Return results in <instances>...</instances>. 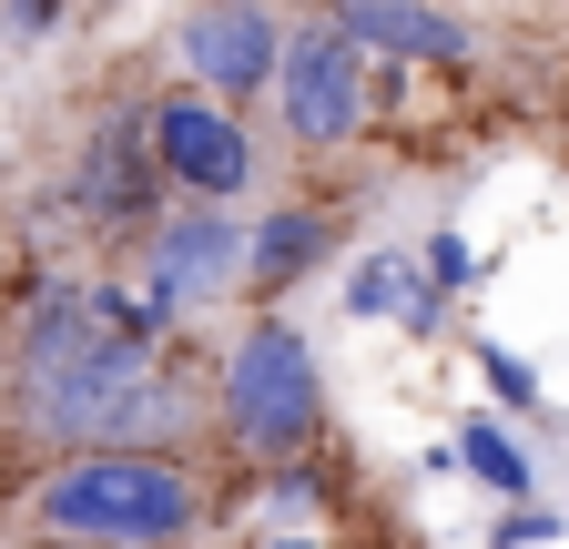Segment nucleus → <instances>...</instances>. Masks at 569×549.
Instances as JSON below:
<instances>
[{
  "label": "nucleus",
  "instance_id": "1",
  "mask_svg": "<svg viewBox=\"0 0 569 549\" xmlns=\"http://www.w3.org/2000/svg\"><path fill=\"white\" fill-rule=\"evenodd\" d=\"M0 407L21 418V438L41 458H71V448H183L193 418H203V387L183 377L173 336H153V316L132 306V286L51 274L11 316Z\"/></svg>",
  "mask_w": 569,
  "mask_h": 549
},
{
  "label": "nucleus",
  "instance_id": "2",
  "mask_svg": "<svg viewBox=\"0 0 569 549\" xmlns=\"http://www.w3.org/2000/svg\"><path fill=\"white\" fill-rule=\"evenodd\" d=\"M203 509L213 499L193 448H71V458H41L21 529L61 549H183Z\"/></svg>",
  "mask_w": 569,
  "mask_h": 549
},
{
  "label": "nucleus",
  "instance_id": "3",
  "mask_svg": "<svg viewBox=\"0 0 569 549\" xmlns=\"http://www.w3.org/2000/svg\"><path fill=\"white\" fill-rule=\"evenodd\" d=\"M213 418H224V438H234L244 458H264V468H284V458L316 448V428H326V377H316V347H306L274 306L244 316V336L224 347Z\"/></svg>",
  "mask_w": 569,
  "mask_h": 549
},
{
  "label": "nucleus",
  "instance_id": "4",
  "mask_svg": "<svg viewBox=\"0 0 569 549\" xmlns=\"http://www.w3.org/2000/svg\"><path fill=\"white\" fill-rule=\"evenodd\" d=\"M244 274V214L234 203H163L142 234V286L132 306L153 316V336H183L203 306H224Z\"/></svg>",
  "mask_w": 569,
  "mask_h": 549
},
{
  "label": "nucleus",
  "instance_id": "5",
  "mask_svg": "<svg viewBox=\"0 0 569 549\" xmlns=\"http://www.w3.org/2000/svg\"><path fill=\"white\" fill-rule=\"evenodd\" d=\"M142 143H153V163H163V193H183V203H244L264 183V143L244 132V112L203 102L193 82L142 102Z\"/></svg>",
  "mask_w": 569,
  "mask_h": 549
},
{
  "label": "nucleus",
  "instance_id": "6",
  "mask_svg": "<svg viewBox=\"0 0 569 549\" xmlns=\"http://www.w3.org/2000/svg\"><path fill=\"white\" fill-rule=\"evenodd\" d=\"M274 112H284V143H296V153H346L356 132H367V51H356L336 21L284 31Z\"/></svg>",
  "mask_w": 569,
  "mask_h": 549
},
{
  "label": "nucleus",
  "instance_id": "7",
  "mask_svg": "<svg viewBox=\"0 0 569 549\" xmlns=\"http://www.w3.org/2000/svg\"><path fill=\"white\" fill-rule=\"evenodd\" d=\"M61 203L102 244H142V234H153V214H163V163H153V143H142V112H102L82 132V153H71V173H61Z\"/></svg>",
  "mask_w": 569,
  "mask_h": 549
},
{
  "label": "nucleus",
  "instance_id": "8",
  "mask_svg": "<svg viewBox=\"0 0 569 549\" xmlns=\"http://www.w3.org/2000/svg\"><path fill=\"white\" fill-rule=\"evenodd\" d=\"M173 61H183V82L203 102L244 112L254 92H274V61H284L274 0H193V11L173 21Z\"/></svg>",
  "mask_w": 569,
  "mask_h": 549
},
{
  "label": "nucleus",
  "instance_id": "9",
  "mask_svg": "<svg viewBox=\"0 0 569 549\" xmlns=\"http://www.w3.org/2000/svg\"><path fill=\"white\" fill-rule=\"evenodd\" d=\"M326 21L367 51V61H397V72H458L478 61V31L438 0H326Z\"/></svg>",
  "mask_w": 569,
  "mask_h": 549
},
{
  "label": "nucleus",
  "instance_id": "10",
  "mask_svg": "<svg viewBox=\"0 0 569 549\" xmlns=\"http://www.w3.org/2000/svg\"><path fill=\"white\" fill-rule=\"evenodd\" d=\"M336 234H346L336 203H274L264 224H244V274H234V296H254V306L296 296L306 274L336 254Z\"/></svg>",
  "mask_w": 569,
  "mask_h": 549
},
{
  "label": "nucleus",
  "instance_id": "11",
  "mask_svg": "<svg viewBox=\"0 0 569 549\" xmlns=\"http://www.w3.org/2000/svg\"><path fill=\"white\" fill-rule=\"evenodd\" d=\"M346 316H367V326L397 316L407 336H438V326H448V296L417 274L407 244H377V254H356V274H346Z\"/></svg>",
  "mask_w": 569,
  "mask_h": 549
},
{
  "label": "nucleus",
  "instance_id": "12",
  "mask_svg": "<svg viewBox=\"0 0 569 549\" xmlns=\"http://www.w3.org/2000/svg\"><path fill=\"white\" fill-rule=\"evenodd\" d=\"M448 458H458V468L478 478V489H488V499H509V509H519V499L539 489V458H529V448H519L509 428H498V418H468Z\"/></svg>",
  "mask_w": 569,
  "mask_h": 549
},
{
  "label": "nucleus",
  "instance_id": "13",
  "mask_svg": "<svg viewBox=\"0 0 569 549\" xmlns=\"http://www.w3.org/2000/svg\"><path fill=\"white\" fill-rule=\"evenodd\" d=\"M478 387H488L498 407H519V418H539V407H549L539 367H529V357H509V347H488V336H478Z\"/></svg>",
  "mask_w": 569,
  "mask_h": 549
},
{
  "label": "nucleus",
  "instance_id": "14",
  "mask_svg": "<svg viewBox=\"0 0 569 549\" xmlns=\"http://www.w3.org/2000/svg\"><path fill=\"white\" fill-rule=\"evenodd\" d=\"M417 274H427V286H438V296H458V286H468V274H478V254H468V234H448V224H438V234H427V244H417Z\"/></svg>",
  "mask_w": 569,
  "mask_h": 549
},
{
  "label": "nucleus",
  "instance_id": "15",
  "mask_svg": "<svg viewBox=\"0 0 569 549\" xmlns=\"http://www.w3.org/2000/svg\"><path fill=\"white\" fill-rule=\"evenodd\" d=\"M559 529H569L559 509H539V499H519L509 519H498V529H488V549H539V539H559Z\"/></svg>",
  "mask_w": 569,
  "mask_h": 549
},
{
  "label": "nucleus",
  "instance_id": "16",
  "mask_svg": "<svg viewBox=\"0 0 569 549\" xmlns=\"http://www.w3.org/2000/svg\"><path fill=\"white\" fill-rule=\"evenodd\" d=\"M61 11H71V0H11V11H0V21H11V31H21V41H41V31H51V21H61Z\"/></svg>",
  "mask_w": 569,
  "mask_h": 549
},
{
  "label": "nucleus",
  "instance_id": "17",
  "mask_svg": "<svg viewBox=\"0 0 569 549\" xmlns=\"http://www.w3.org/2000/svg\"><path fill=\"white\" fill-rule=\"evenodd\" d=\"M274 549H326V539H274Z\"/></svg>",
  "mask_w": 569,
  "mask_h": 549
},
{
  "label": "nucleus",
  "instance_id": "18",
  "mask_svg": "<svg viewBox=\"0 0 569 549\" xmlns=\"http://www.w3.org/2000/svg\"><path fill=\"white\" fill-rule=\"evenodd\" d=\"M31 549H61V539H31Z\"/></svg>",
  "mask_w": 569,
  "mask_h": 549
}]
</instances>
